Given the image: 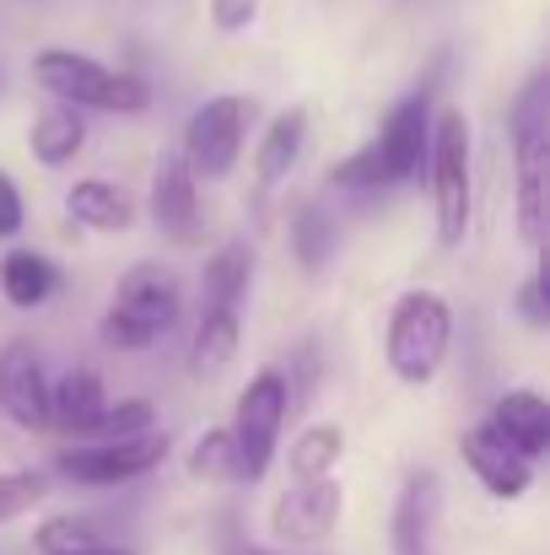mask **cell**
<instances>
[{
    "label": "cell",
    "instance_id": "obj_1",
    "mask_svg": "<svg viewBox=\"0 0 550 555\" xmlns=\"http://www.w3.org/2000/svg\"><path fill=\"white\" fill-rule=\"evenodd\" d=\"M513 227L524 248L550 237V76H535L513 103Z\"/></svg>",
    "mask_w": 550,
    "mask_h": 555
},
{
    "label": "cell",
    "instance_id": "obj_2",
    "mask_svg": "<svg viewBox=\"0 0 550 555\" xmlns=\"http://www.w3.org/2000/svg\"><path fill=\"white\" fill-rule=\"evenodd\" d=\"M426 184H432V221L437 243L459 248L475 216V135L464 108H432V141H426Z\"/></svg>",
    "mask_w": 550,
    "mask_h": 555
},
{
    "label": "cell",
    "instance_id": "obj_3",
    "mask_svg": "<svg viewBox=\"0 0 550 555\" xmlns=\"http://www.w3.org/2000/svg\"><path fill=\"white\" fill-rule=\"evenodd\" d=\"M33 81L76 108H98V114H146L152 108V87L136 70H108L92 54L76 49H38L33 54Z\"/></svg>",
    "mask_w": 550,
    "mask_h": 555
},
{
    "label": "cell",
    "instance_id": "obj_4",
    "mask_svg": "<svg viewBox=\"0 0 550 555\" xmlns=\"http://www.w3.org/2000/svg\"><path fill=\"white\" fill-rule=\"evenodd\" d=\"M448 346H453V308L437 297V292H405L388 313V330H383V362L399 383L421 388L432 383L443 362H448Z\"/></svg>",
    "mask_w": 550,
    "mask_h": 555
},
{
    "label": "cell",
    "instance_id": "obj_5",
    "mask_svg": "<svg viewBox=\"0 0 550 555\" xmlns=\"http://www.w3.org/2000/svg\"><path fill=\"white\" fill-rule=\"evenodd\" d=\"M286 415H292V383L281 367H259L238 404H232V448H238V480L259 486L281 453V431H286Z\"/></svg>",
    "mask_w": 550,
    "mask_h": 555
},
{
    "label": "cell",
    "instance_id": "obj_6",
    "mask_svg": "<svg viewBox=\"0 0 550 555\" xmlns=\"http://www.w3.org/2000/svg\"><path fill=\"white\" fill-rule=\"evenodd\" d=\"M248 119H254V103L238 98V92H221V98H205L189 125H183V146L179 157L189 163V173L200 184H221L238 157H243V135H248Z\"/></svg>",
    "mask_w": 550,
    "mask_h": 555
},
{
    "label": "cell",
    "instance_id": "obj_7",
    "mask_svg": "<svg viewBox=\"0 0 550 555\" xmlns=\"http://www.w3.org/2000/svg\"><path fill=\"white\" fill-rule=\"evenodd\" d=\"M168 459V431H136V437H119V442H92V448H71L60 453V475L71 486H87V491H108V486H125V480H141L152 475L157 464Z\"/></svg>",
    "mask_w": 550,
    "mask_h": 555
},
{
    "label": "cell",
    "instance_id": "obj_8",
    "mask_svg": "<svg viewBox=\"0 0 550 555\" xmlns=\"http://www.w3.org/2000/svg\"><path fill=\"white\" fill-rule=\"evenodd\" d=\"M341 513H346V491L335 475L292 480L286 496L270 507V534H276V545H324L335 534Z\"/></svg>",
    "mask_w": 550,
    "mask_h": 555
},
{
    "label": "cell",
    "instance_id": "obj_9",
    "mask_svg": "<svg viewBox=\"0 0 550 555\" xmlns=\"http://www.w3.org/2000/svg\"><path fill=\"white\" fill-rule=\"evenodd\" d=\"M152 227L174 243V248H194L200 243V179L189 173L179 152H163L152 168Z\"/></svg>",
    "mask_w": 550,
    "mask_h": 555
},
{
    "label": "cell",
    "instance_id": "obj_10",
    "mask_svg": "<svg viewBox=\"0 0 550 555\" xmlns=\"http://www.w3.org/2000/svg\"><path fill=\"white\" fill-rule=\"evenodd\" d=\"M0 415L16 431H49V377L27 340L0 346Z\"/></svg>",
    "mask_w": 550,
    "mask_h": 555
},
{
    "label": "cell",
    "instance_id": "obj_11",
    "mask_svg": "<svg viewBox=\"0 0 550 555\" xmlns=\"http://www.w3.org/2000/svg\"><path fill=\"white\" fill-rule=\"evenodd\" d=\"M114 308L130 313L141 330L168 335V330L179 324V313H183L179 275H174L168 264H157V259H141V264H130V270L119 275V286H114Z\"/></svg>",
    "mask_w": 550,
    "mask_h": 555
},
{
    "label": "cell",
    "instance_id": "obj_12",
    "mask_svg": "<svg viewBox=\"0 0 550 555\" xmlns=\"http://www.w3.org/2000/svg\"><path fill=\"white\" fill-rule=\"evenodd\" d=\"M426 141H432V87H421L405 103H394V114L383 119V130H378L372 146H378L388 179L394 184H410L426 168Z\"/></svg>",
    "mask_w": 550,
    "mask_h": 555
},
{
    "label": "cell",
    "instance_id": "obj_13",
    "mask_svg": "<svg viewBox=\"0 0 550 555\" xmlns=\"http://www.w3.org/2000/svg\"><path fill=\"white\" fill-rule=\"evenodd\" d=\"M459 459L470 464V475L497 496V502H519L535 486V459H524L519 448H508L491 426H470L459 437Z\"/></svg>",
    "mask_w": 550,
    "mask_h": 555
},
{
    "label": "cell",
    "instance_id": "obj_14",
    "mask_svg": "<svg viewBox=\"0 0 550 555\" xmlns=\"http://www.w3.org/2000/svg\"><path fill=\"white\" fill-rule=\"evenodd\" d=\"M508 448H519L524 459H540L550 448V404L546 393L535 388H508L497 404H491V421H486Z\"/></svg>",
    "mask_w": 550,
    "mask_h": 555
},
{
    "label": "cell",
    "instance_id": "obj_15",
    "mask_svg": "<svg viewBox=\"0 0 550 555\" xmlns=\"http://www.w3.org/2000/svg\"><path fill=\"white\" fill-rule=\"evenodd\" d=\"M103 404H108V393H103V372L71 367L54 388H49V426L65 431V437H76V442H87V431L98 426Z\"/></svg>",
    "mask_w": 550,
    "mask_h": 555
},
{
    "label": "cell",
    "instance_id": "obj_16",
    "mask_svg": "<svg viewBox=\"0 0 550 555\" xmlns=\"http://www.w3.org/2000/svg\"><path fill=\"white\" fill-rule=\"evenodd\" d=\"M81 146H87V114L76 108V103H49L38 119H33V130H27V152L38 157V168H65V163H76L81 157Z\"/></svg>",
    "mask_w": 550,
    "mask_h": 555
},
{
    "label": "cell",
    "instance_id": "obj_17",
    "mask_svg": "<svg viewBox=\"0 0 550 555\" xmlns=\"http://www.w3.org/2000/svg\"><path fill=\"white\" fill-rule=\"evenodd\" d=\"M65 210L87 232H125L136 221V194L114 179H76L65 194Z\"/></svg>",
    "mask_w": 550,
    "mask_h": 555
},
{
    "label": "cell",
    "instance_id": "obj_18",
    "mask_svg": "<svg viewBox=\"0 0 550 555\" xmlns=\"http://www.w3.org/2000/svg\"><path fill=\"white\" fill-rule=\"evenodd\" d=\"M238 340H243V330H238V308L205 302V313H200V330H194V340H189V372H194L200 383H216L221 372L232 367V357H238Z\"/></svg>",
    "mask_w": 550,
    "mask_h": 555
},
{
    "label": "cell",
    "instance_id": "obj_19",
    "mask_svg": "<svg viewBox=\"0 0 550 555\" xmlns=\"http://www.w3.org/2000/svg\"><path fill=\"white\" fill-rule=\"evenodd\" d=\"M54 292H60V270H54L43 254H33V248H11V254L0 259V297H5L11 308L33 313V308H43Z\"/></svg>",
    "mask_w": 550,
    "mask_h": 555
},
{
    "label": "cell",
    "instance_id": "obj_20",
    "mask_svg": "<svg viewBox=\"0 0 550 555\" xmlns=\"http://www.w3.org/2000/svg\"><path fill=\"white\" fill-rule=\"evenodd\" d=\"M303 141H308V114H303V108L276 114L270 130H265V141H259V152H254L259 184L270 189V184H281V179H292V168H297V157H303Z\"/></svg>",
    "mask_w": 550,
    "mask_h": 555
},
{
    "label": "cell",
    "instance_id": "obj_21",
    "mask_svg": "<svg viewBox=\"0 0 550 555\" xmlns=\"http://www.w3.org/2000/svg\"><path fill=\"white\" fill-rule=\"evenodd\" d=\"M432 507H437V480L410 475L399 502H394V555H421L432 534Z\"/></svg>",
    "mask_w": 550,
    "mask_h": 555
},
{
    "label": "cell",
    "instance_id": "obj_22",
    "mask_svg": "<svg viewBox=\"0 0 550 555\" xmlns=\"http://www.w3.org/2000/svg\"><path fill=\"white\" fill-rule=\"evenodd\" d=\"M346 459V431L335 421H319V426H303L292 437V453H286V475L292 480H324L335 475V464Z\"/></svg>",
    "mask_w": 550,
    "mask_h": 555
},
{
    "label": "cell",
    "instance_id": "obj_23",
    "mask_svg": "<svg viewBox=\"0 0 550 555\" xmlns=\"http://www.w3.org/2000/svg\"><path fill=\"white\" fill-rule=\"evenodd\" d=\"M335 243H341L335 216H330L319 199H303V205L292 210V259H297L303 270H324L330 254H335Z\"/></svg>",
    "mask_w": 550,
    "mask_h": 555
},
{
    "label": "cell",
    "instance_id": "obj_24",
    "mask_svg": "<svg viewBox=\"0 0 550 555\" xmlns=\"http://www.w3.org/2000/svg\"><path fill=\"white\" fill-rule=\"evenodd\" d=\"M248 275H254V254L248 243H221L205 270H200V286H205V302H221V308H238L248 297Z\"/></svg>",
    "mask_w": 550,
    "mask_h": 555
},
{
    "label": "cell",
    "instance_id": "obj_25",
    "mask_svg": "<svg viewBox=\"0 0 550 555\" xmlns=\"http://www.w3.org/2000/svg\"><path fill=\"white\" fill-rule=\"evenodd\" d=\"M189 480H200V486L238 480V448H232V431L210 426V431L194 437V448H189Z\"/></svg>",
    "mask_w": 550,
    "mask_h": 555
},
{
    "label": "cell",
    "instance_id": "obj_26",
    "mask_svg": "<svg viewBox=\"0 0 550 555\" xmlns=\"http://www.w3.org/2000/svg\"><path fill=\"white\" fill-rule=\"evenodd\" d=\"M98 540H103L98 524H92V518H76V513H54V518H43V524L33 529V551L38 555H71V551L98 545Z\"/></svg>",
    "mask_w": 550,
    "mask_h": 555
},
{
    "label": "cell",
    "instance_id": "obj_27",
    "mask_svg": "<svg viewBox=\"0 0 550 555\" xmlns=\"http://www.w3.org/2000/svg\"><path fill=\"white\" fill-rule=\"evenodd\" d=\"M157 426V404L152 399H119V404H103L98 426L87 431L92 442H119V437H136V431H152Z\"/></svg>",
    "mask_w": 550,
    "mask_h": 555
},
{
    "label": "cell",
    "instance_id": "obj_28",
    "mask_svg": "<svg viewBox=\"0 0 550 555\" xmlns=\"http://www.w3.org/2000/svg\"><path fill=\"white\" fill-rule=\"evenodd\" d=\"M330 184L346 189V194H378V189H394V179H388L378 146H362V152H351L346 163L330 168Z\"/></svg>",
    "mask_w": 550,
    "mask_h": 555
},
{
    "label": "cell",
    "instance_id": "obj_29",
    "mask_svg": "<svg viewBox=\"0 0 550 555\" xmlns=\"http://www.w3.org/2000/svg\"><path fill=\"white\" fill-rule=\"evenodd\" d=\"M43 491H49V480H43L38 469H11V475H0V524L16 518V513H27V507H38Z\"/></svg>",
    "mask_w": 550,
    "mask_h": 555
},
{
    "label": "cell",
    "instance_id": "obj_30",
    "mask_svg": "<svg viewBox=\"0 0 550 555\" xmlns=\"http://www.w3.org/2000/svg\"><path fill=\"white\" fill-rule=\"evenodd\" d=\"M98 340L108 346V351H146L157 335L152 330H141L130 313H119V308H108L103 319H98Z\"/></svg>",
    "mask_w": 550,
    "mask_h": 555
},
{
    "label": "cell",
    "instance_id": "obj_31",
    "mask_svg": "<svg viewBox=\"0 0 550 555\" xmlns=\"http://www.w3.org/2000/svg\"><path fill=\"white\" fill-rule=\"evenodd\" d=\"M546 270H529L524 275V286H519V313H524V324L529 330H546L550 324V302H546Z\"/></svg>",
    "mask_w": 550,
    "mask_h": 555
},
{
    "label": "cell",
    "instance_id": "obj_32",
    "mask_svg": "<svg viewBox=\"0 0 550 555\" xmlns=\"http://www.w3.org/2000/svg\"><path fill=\"white\" fill-rule=\"evenodd\" d=\"M254 11H259V0H210L216 33H243V27L254 22Z\"/></svg>",
    "mask_w": 550,
    "mask_h": 555
},
{
    "label": "cell",
    "instance_id": "obj_33",
    "mask_svg": "<svg viewBox=\"0 0 550 555\" xmlns=\"http://www.w3.org/2000/svg\"><path fill=\"white\" fill-rule=\"evenodd\" d=\"M22 216H27V210H22V194L0 173V237H16V232H22Z\"/></svg>",
    "mask_w": 550,
    "mask_h": 555
},
{
    "label": "cell",
    "instance_id": "obj_34",
    "mask_svg": "<svg viewBox=\"0 0 550 555\" xmlns=\"http://www.w3.org/2000/svg\"><path fill=\"white\" fill-rule=\"evenodd\" d=\"M71 555H136L130 545H108V540H98V545H87V551H71Z\"/></svg>",
    "mask_w": 550,
    "mask_h": 555
},
{
    "label": "cell",
    "instance_id": "obj_35",
    "mask_svg": "<svg viewBox=\"0 0 550 555\" xmlns=\"http://www.w3.org/2000/svg\"><path fill=\"white\" fill-rule=\"evenodd\" d=\"M259 555H270V551H259Z\"/></svg>",
    "mask_w": 550,
    "mask_h": 555
}]
</instances>
